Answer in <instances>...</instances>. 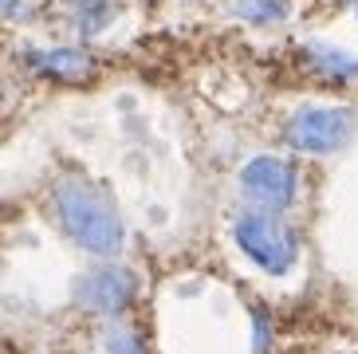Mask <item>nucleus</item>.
<instances>
[{
  "mask_svg": "<svg viewBox=\"0 0 358 354\" xmlns=\"http://www.w3.org/2000/svg\"><path fill=\"white\" fill-rule=\"evenodd\" d=\"M28 12V0H0V16H24Z\"/></svg>",
  "mask_w": 358,
  "mask_h": 354,
  "instance_id": "11",
  "label": "nucleus"
},
{
  "mask_svg": "<svg viewBox=\"0 0 358 354\" xmlns=\"http://www.w3.org/2000/svg\"><path fill=\"white\" fill-rule=\"evenodd\" d=\"M232 240L252 264H260L268 276H287L299 260V240L268 213H241L232 220Z\"/></svg>",
  "mask_w": 358,
  "mask_h": 354,
  "instance_id": "2",
  "label": "nucleus"
},
{
  "mask_svg": "<svg viewBox=\"0 0 358 354\" xmlns=\"http://www.w3.org/2000/svg\"><path fill=\"white\" fill-rule=\"evenodd\" d=\"M36 67H43L48 75H59V79H79V75L91 71V55H87V52H75V48L40 52V55H36Z\"/></svg>",
  "mask_w": 358,
  "mask_h": 354,
  "instance_id": "6",
  "label": "nucleus"
},
{
  "mask_svg": "<svg viewBox=\"0 0 358 354\" xmlns=\"http://www.w3.org/2000/svg\"><path fill=\"white\" fill-rule=\"evenodd\" d=\"M241 189H244V201L256 208V213H268V217H280L287 205L295 201V169L280 157H252L248 166L241 169Z\"/></svg>",
  "mask_w": 358,
  "mask_h": 354,
  "instance_id": "4",
  "label": "nucleus"
},
{
  "mask_svg": "<svg viewBox=\"0 0 358 354\" xmlns=\"http://www.w3.org/2000/svg\"><path fill=\"white\" fill-rule=\"evenodd\" d=\"M106 354H146L142 339L134 331H122V327H110L106 331Z\"/></svg>",
  "mask_w": 358,
  "mask_h": 354,
  "instance_id": "10",
  "label": "nucleus"
},
{
  "mask_svg": "<svg viewBox=\"0 0 358 354\" xmlns=\"http://www.w3.org/2000/svg\"><path fill=\"white\" fill-rule=\"evenodd\" d=\"M55 213L67 236L79 248L95 252V256H118L122 252V217H118L115 201L106 197L99 185H91L87 177H67L55 189Z\"/></svg>",
  "mask_w": 358,
  "mask_h": 354,
  "instance_id": "1",
  "label": "nucleus"
},
{
  "mask_svg": "<svg viewBox=\"0 0 358 354\" xmlns=\"http://www.w3.org/2000/svg\"><path fill=\"white\" fill-rule=\"evenodd\" d=\"M75 299L83 303L87 311L99 315H115L122 311L130 299H134V276L118 264H103V268H91L83 280L75 283Z\"/></svg>",
  "mask_w": 358,
  "mask_h": 354,
  "instance_id": "5",
  "label": "nucleus"
},
{
  "mask_svg": "<svg viewBox=\"0 0 358 354\" xmlns=\"http://www.w3.org/2000/svg\"><path fill=\"white\" fill-rule=\"evenodd\" d=\"M347 4H358V0H347Z\"/></svg>",
  "mask_w": 358,
  "mask_h": 354,
  "instance_id": "12",
  "label": "nucleus"
},
{
  "mask_svg": "<svg viewBox=\"0 0 358 354\" xmlns=\"http://www.w3.org/2000/svg\"><path fill=\"white\" fill-rule=\"evenodd\" d=\"M110 20V0H75V24L83 36H95Z\"/></svg>",
  "mask_w": 358,
  "mask_h": 354,
  "instance_id": "9",
  "label": "nucleus"
},
{
  "mask_svg": "<svg viewBox=\"0 0 358 354\" xmlns=\"http://www.w3.org/2000/svg\"><path fill=\"white\" fill-rule=\"evenodd\" d=\"M355 111L347 106H307L287 122V142L303 154H335L355 134Z\"/></svg>",
  "mask_w": 358,
  "mask_h": 354,
  "instance_id": "3",
  "label": "nucleus"
},
{
  "mask_svg": "<svg viewBox=\"0 0 358 354\" xmlns=\"http://www.w3.org/2000/svg\"><path fill=\"white\" fill-rule=\"evenodd\" d=\"M307 55H311V59H315V67H319L323 75H331V79H358V59L335 52V48L311 43V48H307Z\"/></svg>",
  "mask_w": 358,
  "mask_h": 354,
  "instance_id": "7",
  "label": "nucleus"
},
{
  "mask_svg": "<svg viewBox=\"0 0 358 354\" xmlns=\"http://www.w3.org/2000/svg\"><path fill=\"white\" fill-rule=\"evenodd\" d=\"M232 12L248 24H275L287 16L284 0H232Z\"/></svg>",
  "mask_w": 358,
  "mask_h": 354,
  "instance_id": "8",
  "label": "nucleus"
}]
</instances>
